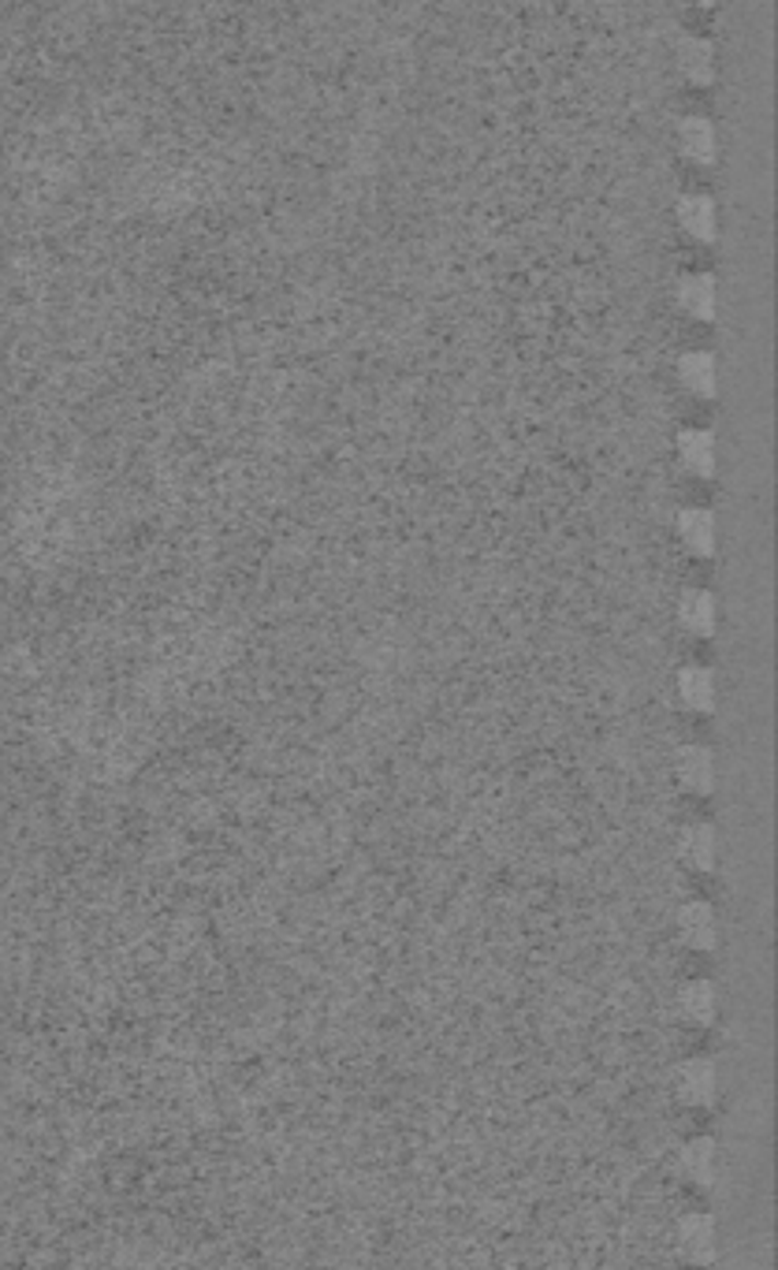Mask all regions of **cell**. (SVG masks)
Here are the masks:
<instances>
[{"label": "cell", "instance_id": "6da1fadb", "mask_svg": "<svg viewBox=\"0 0 778 1270\" xmlns=\"http://www.w3.org/2000/svg\"><path fill=\"white\" fill-rule=\"evenodd\" d=\"M671 1088L674 1096H678L682 1107H711L716 1103V1091H719V1069L711 1058H686L674 1066V1077H671Z\"/></svg>", "mask_w": 778, "mask_h": 1270}, {"label": "cell", "instance_id": "7a4b0ae2", "mask_svg": "<svg viewBox=\"0 0 778 1270\" xmlns=\"http://www.w3.org/2000/svg\"><path fill=\"white\" fill-rule=\"evenodd\" d=\"M674 1245H678V1256L686 1259L689 1267H711V1259H716V1218L705 1215V1211H693V1215L678 1218Z\"/></svg>", "mask_w": 778, "mask_h": 1270}, {"label": "cell", "instance_id": "3957f363", "mask_svg": "<svg viewBox=\"0 0 778 1270\" xmlns=\"http://www.w3.org/2000/svg\"><path fill=\"white\" fill-rule=\"evenodd\" d=\"M674 928H678V939L689 950H716L719 925H716V909H711V902H700V898L682 902V906L674 909Z\"/></svg>", "mask_w": 778, "mask_h": 1270}, {"label": "cell", "instance_id": "277c9868", "mask_svg": "<svg viewBox=\"0 0 778 1270\" xmlns=\"http://www.w3.org/2000/svg\"><path fill=\"white\" fill-rule=\"evenodd\" d=\"M678 1018L693 1024V1029H708L711 1021H716L719 1013V999H716V984L711 980H686L678 987Z\"/></svg>", "mask_w": 778, "mask_h": 1270}, {"label": "cell", "instance_id": "5b68a950", "mask_svg": "<svg viewBox=\"0 0 778 1270\" xmlns=\"http://www.w3.org/2000/svg\"><path fill=\"white\" fill-rule=\"evenodd\" d=\"M716 1159H719V1152H716V1141H711V1136H693V1141L682 1144V1155H678L686 1178L693 1184H700V1189H708V1184L716 1181Z\"/></svg>", "mask_w": 778, "mask_h": 1270}, {"label": "cell", "instance_id": "8992f818", "mask_svg": "<svg viewBox=\"0 0 778 1270\" xmlns=\"http://www.w3.org/2000/svg\"><path fill=\"white\" fill-rule=\"evenodd\" d=\"M678 455L697 477H711V469H716V436L708 429L678 432Z\"/></svg>", "mask_w": 778, "mask_h": 1270}, {"label": "cell", "instance_id": "52a82bcc", "mask_svg": "<svg viewBox=\"0 0 778 1270\" xmlns=\"http://www.w3.org/2000/svg\"><path fill=\"white\" fill-rule=\"evenodd\" d=\"M682 861L689 864V869L697 872H711L716 869V827L708 824H693L682 831Z\"/></svg>", "mask_w": 778, "mask_h": 1270}, {"label": "cell", "instance_id": "ba28073f", "mask_svg": "<svg viewBox=\"0 0 778 1270\" xmlns=\"http://www.w3.org/2000/svg\"><path fill=\"white\" fill-rule=\"evenodd\" d=\"M711 775H716V764H711V752L705 746H682L678 749V779L697 794H708Z\"/></svg>", "mask_w": 778, "mask_h": 1270}, {"label": "cell", "instance_id": "9c48e42d", "mask_svg": "<svg viewBox=\"0 0 778 1270\" xmlns=\"http://www.w3.org/2000/svg\"><path fill=\"white\" fill-rule=\"evenodd\" d=\"M678 220L693 239H711L716 235V202L705 194H686L678 202Z\"/></svg>", "mask_w": 778, "mask_h": 1270}, {"label": "cell", "instance_id": "30bf717a", "mask_svg": "<svg viewBox=\"0 0 778 1270\" xmlns=\"http://www.w3.org/2000/svg\"><path fill=\"white\" fill-rule=\"evenodd\" d=\"M678 530L689 548L700 555H708L711 544H716V519H711L708 507H686V511L678 514Z\"/></svg>", "mask_w": 778, "mask_h": 1270}, {"label": "cell", "instance_id": "8fae6325", "mask_svg": "<svg viewBox=\"0 0 778 1270\" xmlns=\"http://www.w3.org/2000/svg\"><path fill=\"white\" fill-rule=\"evenodd\" d=\"M678 138H682V149H686L693 161H711V157H716V127H711L705 116L682 120Z\"/></svg>", "mask_w": 778, "mask_h": 1270}, {"label": "cell", "instance_id": "7c38bea8", "mask_svg": "<svg viewBox=\"0 0 778 1270\" xmlns=\"http://www.w3.org/2000/svg\"><path fill=\"white\" fill-rule=\"evenodd\" d=\"M678 693L689 708L708 712L711 704H716V682H711L708 667H686V671L678 674Z\"/></svg>", "mask_w": 778, "mask_h": 1270}, {"label": "cell", "instance_id": "4fadbf2b", "mask_svg": "<svg viewBox=\"0 0 778 1270\" xmlns=\"http://www.w3.org/2000/svg\"><path fill=\"white\" fill-rule=\"evenodd\" d=\"M678 295H682V306H686L689 314H697V317L716 314V280H711L708 272H693V276L682 280Z\"/></svg>", "mask_w": 778, "mask_h": 1270}, {"label": "cell", "instance_id": "5bb4252c", "mask_svg": "<svg viewBox=\"0 0 778 1270\" xmlns=\"http://www.w3.org/2000/svg\"><path fill=\"white\" fill-rule=\"evenodd\" d=\"M678 615H682V623H686L689 630H697V634H708L711 623H716V600H711L705 589H689L686 597H682V604H678Z\"/></svg>", "mask_w": 778, "mask_h": 1270}, {"label": "cell", "instance_id": "9a60e30c", "mask_svg": "<svg viewBox=\"0 0 778 1270\" xmlns=\"http://www.w3.org/2000/svg\"><path fill=\"white\" fill-rule=\"evenodd\" d=\"M678 370H682V381H686L697 395L716 392V362H711V354H705V351L682 354Z\"/></svg>", "mask_w": 778, "mask_h": 1270}, {"label": "cell", "instance_id": "2e32d148", "mask_svg": "<svg viewBox=\"0 0 778 1270\" xmlns=\"http://www.w3.org/2000/svg\"><path fill=\"white\" fill-rule=\"evenodd\" d=\"M682 68H686L689 79L708 82L711 79V42H705V37H686V42H682Z\"/></svg>", "mask_w": 778, "mask_h": 1270}]
</instances>
